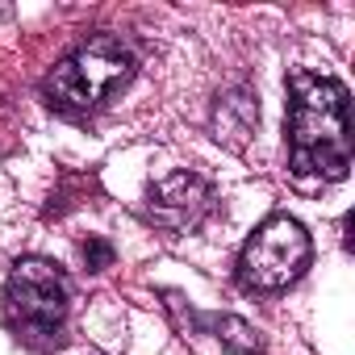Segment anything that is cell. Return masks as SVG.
Masks as SVG:
<instances>
[{
    "mask_svg": "<svg viewBox=\"0 0 355 355\" xmlns=\"http://www.w3.org/2000/svg\"><path fill=\"white\" fill-rule=\"evenodd\" d=\"M209 209H214V189H209L205 175H197V171L163 175L159 184H150L146 205H142L146 222L167 230V234H184V230L201 226Z\"/></svg>",
    "mask_w": 355,
    "mask_h": 355,
    "instance_id": "cell-5",
    "label": "cell"
},
{
    "mask_svg": "<svg viewBox=\"0 0 355 355\" xmlns=\"http://www.w3.org/2000/svg\"><path fill=\"white\" fill-rule=\"evenodd\" d=\"M309 255L313 247H309L305 226L288 214H276L247 239L239 255V276L255 293H276V288H288L309 268Z\"/></svg>",
    "mask_w": 355,
    "mask_h": 355,
    "instance_id": "cell-4",
    "label": "cell"
},
{
    "mask_svg": "<svg viewBox=\"0 0 355 355\" xmlns=\"http://www.w3.org/2000/svg\"><path fill=\"white\" fill-rule=\"evenodd\" d=\"M84 263H88V272H105L113 263V247L105 239H88L84 243Z\"/></svg>",
    "mask_w": 355,
    "mask_h": 355,
    "instance_id": "cell-8",
    "label": "cell"
},
{
    "mask_svg": "<svg viewBox=\"0 0 355 355\" xmlns=\"http://www.w3.org/2000/svg\"><path fill=\"white\" fill-rule=\"evenodd\" d=\"M134 51L121 38H92L46 76L42 92L63 113H88L121 92L134 80Z\"/></svg>",
    "mask_w": 355,
    "mask_h": 355,
    "instance_id": "cell-3",
    "label": "cell"
},
{
    "mask_svg": "<svg viewBox=\"0 0 355 355\" xmlns=\"http://www.w3.org/2000/svg\"><path fill=\"white\" fill-rule=\"evenodd\" d=\"M67 280L55 263L46 259H17L5 284V322L9 330L34 347V351H55L63 343L67 326Z\"/></svg>",
    "mask_w": 355,
    "mask_h": 355,
    "instance_id": "cell-2",
    "label": "cell"
},
{
    "mask_svg": "<svg viewBox=\"0 0 355 355\" xmlns=\"http://www.w3.org/2000/svg\"><path fill=\"white\" fill-rule=\"evenodd\" d=\"M189 326H201L205 334H214L230 355H259V347H263V338L255 334V326L243 322V318H234V313H193L189 309Z\"/></svg>",
    "mask_w": 355,
    "mask_h": 355,
    "instance_id": "cell-7",
    "label": "cell"
},
{
    "mask_svg": "<svg viewBox=\"0 0 355 355\" xmlns=\"http://www.w3.org/2000/svg\"><path fill=\"white\" fill-rule=\"evenodd\" d=\"M288 167L297 175L343 180L351 167L347 88L338 80L293 71L288 76Z\"/></svg>",
    "mask_w": 355,
    "mask_h": 355,
    "instance_id": "cell-1",
    "label": "cell"
},
{
    "mask_svg": "<svg viewBox=\"0 0 355 355\" xmlns=\"http://www.w3.org/2000/svg\"><path fill=\"white\" fill-rule=\"evenodd\" d=\"M255 121H259V105H255V96L251 92H226V96H218V105H214V138L218 142H226V146H243L247 142V134L255 130Z\"/></svg>",
    "mask_w": 355,
    "mask_h": 355,
    "instance_id": "cell-6",
    "label": "cell"
}]
</instances>
